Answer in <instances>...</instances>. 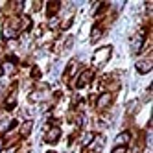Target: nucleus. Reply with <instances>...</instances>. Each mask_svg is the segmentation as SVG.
I'll list each match as a JSON object with an SVG mask.
<instances>
[{
    "label": "nucleus",
    "mask_w": 153,
    "mask_h": 153,
    "mask_svg": "<svg viewBox=\"0 0 153 153\" xmlns=\"http://www.w3.org/2000/svg\"><path fill=\"white\" fill-rule=\"evenodd\" d=\"M111 53H113V46H102V48H98L94 52V56H92V67L94 68L103 67V65L109 61V57H111Z\"/></svg>",
    "instance_id": "nucleus-1"
},
{
    "label": "nucleus",
    "mask_w": 153,
    "mask_h": 153,
    "mask_svg": "<svg viewBox=\"0 0 153 153\" xmlns=\"http://www.w3.org/2000/svg\"><path fill=\"white\" fill-rule=\"evenodd\" d=\"M48 96H50V94H48V85H46V83H39V85H37V91L30 92L28 102H30V103H39V102H42V100H46Z\"/></svg>",
    "instance_id": "nucleus-2"
},
{
    "label": "nucleus",
    "mask_w": 153,
    "mask_h": 153,
    "mask_svg": "<svg viewBox=\"0 0 153 153\" xmlns=\"http://www.w3.org/2000/svg\"><path fill=\"white\" fill-rule=\"evenodd\" d=\"M19 68V59L15 56H7L6 61L2 63V67H0V76H13Z\"/></svg>",
    "instance_id": "nucleus-3"
},
{
    "label": "nucleus",
    "mask_w": 153,
    "mask_h": 153,
    "mask_svg": "<svg viewBox=\"0 0 153 153\" xmlns=\"http://www.w3.org/2000/svg\"><path fill=\"white\" fill-rule=\"evenodd\" d=\"M17 107V83H11L7 94L4 96V109L6 111H13Z\"/></svg>",
    "instance_id": "nucleus-4"
},
{
    "label": "nucleus",
    "mask_w": 153,
    "mask_h": 153,
    "mask_svg": "<svg viewBox=\"0 0 153 153\" xmlns=\"http://www.w3.org/2000/svg\"><path fill=\"white\" fill-rule=\"evenodd\" d=\"M113 98H114V94L102 92L100 96L96 98V109H98V111H105V109H109L111 103H113Z\"/></svg>",
    "instance_id": "nucleus-5"
},
{
    "label": "nucleus",
    "mask_w": 153,
    "mask_h": 153,
    "mask_svg": "<svg viewBox=\"0 0 153 153\" xmlns=\"http://www.w3.org/2000/svg\"><path fill=\"white\" fill-rule=\"evenodd\" d=\"M92 78H94V72L87 68V70H83L78 78H76V85L74 87H76V89H83V87H87V85L92 81Z\"/></svg>",
    "instance_id": "nucleus-6"
},
{
    "label": "nucleus",
    "mask_w": 153,
    "mask_h": 153,
    "mask_svg": "<svg viewBox=\"0 0 153 153\" xmlns=\"http://www.w3.org/2000/svg\"><path fill=\"white\" fill-rule=\"evenodd\" d=\"M45 131H46L45 133V142H48V144H56L59 140V137H61V127L59 126H53V127L46 126Z\"/></svg>",
    "instance_id": "nucleus-7"
},
{
    "label": "nucleus",
    "mask_w": 153,
    "mask_h": 153,
    "mask_svg": "<svg viewBox=\"0 0 153 153\" xmlns=\"http://www.w3.org/2000/svg\"><path fill=\"white\" fill-rule=\"evenodd\" d=\"M146 35H148L146 28H140L138 33L135 35V39H133V52H135V53H140V52H142V48H144V41H146Z\"/></svg>",
    "instance_id": "nucleus-8"
},
{
    "label": "nucleus",
    "mask_w": 153,
    "mask_h": 153,
    "mask_svg": "<svg viewBox=\"0 0 153 153\" xmlns=\"http://www.w3.org/2000/svg\"><path fill=\"white\" fill-rule=\"evenodd\" d=\"M78 67H79V61L78 59H70L68 65H67V68H65V72H63V79L67 81V79L74 78V74H76V70H78Z\"/></svg>",
    "instance_id": "nucleus-9"
},
{
    "label": "nucleus",
    "mask_w": 153,
    "mask_h": 153,
    "mask_svg": "<svg viewBox=\"0 0 153 153\" xmlns=\"http://www.w3.org/2000/svg\"><path fill=\"white\" fill-rule=\"evenodd\" d=\"M135 68H137L138 74H148V72L151 70V53H149L146 59L137 61V63H135Z\"/></svg>",
    "instance_id": "nucleus-10"
},
{
    "label": "nucleus",
    "mask_w": 153,
    "mask_h": 153,
    "mask_svg": "<svg viewBox=\"0 0 153 153\" xmlns=\"http://www.w3.org/2000/svg\"><path fill=\"white\" fill-rule=\"evenodd\" d=\"M31 17H28V15H22L20 17V24H19V31L20 33H30V30H31Z\"/></svg>",
    "instance_id": "nucleus-11"
},
{
    "label": "nucleus",
    "mask_w": 153,
    "mask_h": 153,
    "mask_svg": "<svg viewBox=\"0 0 153 153\" xmlns=\"http://www.w3.org/2000/svg\"><path fill=\"white\" fill-rule=\"evenodd\" d=\"M61 9V2H57V0H52V2H46V17L53 19L56 17V13Z\"/></svg>",
    "instance_id": "nucleus-12"
},
{
    "label": "nucleus",
    "mask_w": 153,
    "mask_h": 153,
    "mask_svg": "<svg viewBox=\"0 0 153 153\" xmlns=\"http://www.w3.org/2000/svg\"><path fill=\"white\" fill-rule=\"evenodd\" d=\"M131 131H122L118 137H116V146H124V148H127V144L131 142Z\"/></svg>",
    "instance_id": "nucleus-13"
},
{
    "label": "nucleus",
    "mask_w": 153,
    "mask_h": 153,
    "mask_svg": "<svg viewBox=\"0 0 153 153\" xmlns=\"http://www.w3.org/2000/svg\"><path fill=\"white\" fill-rule=\"evenodd\" d=\"M102 35H103V24L102 22H96L94 28H92V31H91V42H96Z\"/></svg>",
    "instance_id": "nucleus-14"
},
{
    "label": "nucleus",
    "mask_w": 153,
    "mask_h": 153,
    "mask_svg": "<svg viewBox=\"0 0 153 153\" xmlns=\"http://www.w3.org/2000/svg\"><path fill=\"white\" fill-rule=\"evenodd\" d=\"M31 129H33V122L31 120H26V122L20 126V129H19V135L22 137V138H26L30 133H31Z\"/></svg>",
    "instance_id": "nucleus-15"
},
{
    "label": "nucleus",
    "mask_w": 153,
    "mask_h": 153,
    "mask_svg": "<svg viewBox=\"0 0 153 153\" xmlns=\"http://www.w3.org/2000/svg\"><path fill=\"white\" fill-rule=\"evenodd\" d=\"M41 76H42V72H41V68L37 67V65H33V67L30 68V78L33 79V81H39L41 79Z\"/></svg>",
    "instance_id": "nucleus-16"
},
{
    "label": "nucleus",
    "mask_w": 153,
    "mask_h": 153,
    "mask_svg": "<svg viewBox=\"0 0 153 153\" xmlns=\"http://www.w3.org/2000/svg\"><path fill=\"white\" fill-rule=\"evenodd\" d=\"M92 140H94V133H92V131H89V133L83 135V138H81V146H83V148H89Z\"/></svg>",
    "instance_id": "nucleus-17"
},
{
    "label": "nucleus",
    "mask_w": 153,
    "mask_h": 153,
    "mask_svg": "<svg viewBox=\"0 0 153 153\" xmlns=\"http://www.w3.org/2000/svg\"><path fill=\"white\" fill-rule=\"evenodd\" d=\"M138 107H140V102H131V103L127 105V111H126L127 116H133V114L138 111Z\"/></svg>",
    "instance_id": "nucleus-18"
},
{
    "label": "nucleus",
    "mask_w": 153,
    "mask_h": 153,
    "mask_svg": "<svg viewBox=\"0 0 153 153\" xmlns=\"http://www.w3.org/2000/svg\"><path fill=\"white\" fill-rule=\"evenodd\" d=\"M72 22H74V19H72V17H67V19H65V20H63V22L59 24V28H61V31H67V30H68V28L72 26Z\"/></svg>",
    "instance_id": "nucleus-19"
},
{
    "label": "nucleus",
    "mask_w": 153,
    "mask_h": 153,
    "mask_svg": "<svg viewBox=\"0 0 153 153\" xmlns=\"http://www.w3.org/2000/svg\"><path fill=\"white\" fill-rule=\"evenodd\" d=\"M6 46H7L9 52H13V50H17V46H19V41H17V39H9V41H6Z\"/></svg>",
    "instance_id": "nucleus-20"
},
{
    "label": "nucleus",
    "mask_w": 153,
    "mask_h": 153,
    "mask_svg": "<svg viewBox=\"0 0 153 153\" xmlns=\"http://www.w3.org/2000/svg\"><path fill=\"white\" fill-rule=\"evenodd\" d=\"M72 45H74V37H68L67 41H65V45H63V52H68L72 48Z\"/></svg>",
    "instance_id": "nucleus-21"
},
{
    "label": "nucleus",
    "mask_w": 153,
    "mask_h": 153,
    "mask_svg": "<svg viewBox=\"0 0 153 153\" xmlns=\"http://www.w3.org/2000/svg\"><path fill=\"white\" fill-rule=\"evenodd\" d=\"M31 4H33V6H31V11H39L45 2H41V0H35V2H31Z\"/></svg>",
    "instance_id": "nucleus-22"
},
{
    "label": "nucleus",
    "mask_w": 153,
    "mask_h": 153,
    "mask_svg": "<svg viewBox=\"0 0 153 153\" xmlns=\"http://www.w3.org/2000/svg\"><path fill=\"white\" fill-rule=\"evenodd\" d=\"M59 24H61V22H59V20H57L56 17H53V19L50 20V22H48V26H46V28H50V30H53V28H57Z\"/></svg>",
    "instance_id": "nucleus-23"
},
{
    "label": "nucleus",
    "mask_w": 153,
    "mask_h": 153,
    "mask_svg": "<svg viewBox=\"0 0 153 153\" xmlns=\"http://www.w3.org/2000/svg\"><path fill=\"white\" fill-rule=\"evenodd\" d=\"M126 151H127V148H124V146H116L113 149V153H126Z\"/></svg>",
    "instance_id": "nucleus-24"
},
{
    "label": "nucleus",
    "mask_w": 153,
    "mask_h": 153,
    "mask_svg": "<svg viewBox=\"0 0 153 153\" xmlns=\"http://www.w3.org/2000/svg\"><path fill=\"white\" fill-rule=\"evenodd\" d=\"M0 153H17V148H9V149H4V151H0Z\"/></svg>",
    "instance_id": "nucleus-25"
},
{
    "label": "nucleus",
    "mask_w": 153,
    "mask_h": 153,
    "mask_svg": "<svg viewBox=\"0 0 153 153\" xmlns=\"http://www.w3.org/2000/svg\"><path fill=\"white\" fill-rule=\"evenodd\" d=\"M85 153H94V151H91V149H85Z\"/></svg>",
    "instance_id": "nucleus-26"
},
{
    "label": "nucleus",
    "mask_w": 153,
    "mask_h": 153,
    "mask_svg": "<svg viewBox=\"0 0 153 153\" xmlns=\"http://www.w3.org/2000/svg\"><path fill=\"white\" fill-rule=\"evenodd\" d=\"M46 153H57V151H46Z\"/></svg>",
    "instance_id": "nucleus-27"
}]
</instances>
